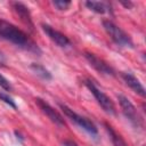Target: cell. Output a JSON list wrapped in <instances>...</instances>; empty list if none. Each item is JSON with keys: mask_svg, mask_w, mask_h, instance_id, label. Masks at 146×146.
Segmentation results:
<instances>
[{"mask_svg": "<svg viewBox=\"0 0 146 146\" xmlns=\"http://www.w3.org/2000/svg\"><path fill=\"white\" fill-rule=\"evenodd\" d=\"M41 27H42V31L47 34V36H48L52 42H55L58 47H63V48H64V47L70 46V40H68V38H67L65 34H63L62 32H59V31L52 29V27H51L50 25H48V24H42Z\"/></svg>", "mask_w": 146, "mask_h": 146, "instance_id": "8", "label": "cell"}, {"mask_svg": "<svg viewBox=\"0 0 146 146\" xmlns=\"http://www.w3.org/2000/svg\"><path fill=\"white\" fill-rule=\"evenodd\" d=\"M86 87L90 90V92L94 95V97L96 98L97 103L100 105V107L107 113V114H111V115H115L116 114V110H115V105L113 103V100L104 92L102 91L100 89H98L96 87V84L90 81V80H86L84 82Z\"/></svg>", "mask_w": 146, "mask_h": 146, "instance_id": "4", "label": "cell"}, {"mask_svg": "<svg viewBox=\"0 0 146 146\" xmlns=\"http://www.w3.org/2000/svg\"><path fill=\"white\" fill-rule=\"evenodd\" d=\"M52 5L58 9V10H66L71 6V1H65V0H55L52 1Z\"/></svg>", "mask_w": 146, "mask_h": 146, "instance_id": "14", "label": "cell"}, {"mask_svg": "<svg viewBox=\"0 0 146 146\" xmlns=\"http://www.w3.org/2000/svg\"><path fill=\"white\" fill-rule=\"evenodd\" d=\"M0 87H1L2 89L7 90V91H10V90H11V84H10V82H9L2 74H0Z\"/></svg>", "mask_w": 146, "mask_h": 146, "instance_id": "16", "label": "cell"}, {"mask_svg": "<svg viewBox=\"0 0 146 146\" xmlns=\"http://www.w3.org/2000/svg\"><path fill=\"white\" fill-rule=\"evenodd\" d=\"M103 27L106 31V33L110 35V38L120 47H133V42L131 38L116 24H114L110 19L103 21Z\"/></svg>", "mask_w": 146, "mask_h": 146, "instance_id": "2", "label": "cell"}, {"mask_svg": "<svg viewBox=\"0 0 146 146\" xmlns=\"http://www.w3.org/2000/svg\"><path fill=\"white\" fill-rule=\"evenodd\" d=\"M31 70L36 74V75H39L41 79H44V80H51V73L44 67V66H42V65H40V64H36V63H32L31 64Z\"/></svg>", "mask_w": 146, "mask_h": 146, "instance_id": "13", "label": "cell"}, {"mask_svg": "<svg viewBox=\"0 0 146 146\" xmlns=\"http://www.w3.org/2000/svg\"><path fill=\"white\" fill-rule=\"evenodd\" d=\"M104 127H105V129L110 136V139H111L113 146H128V144L125 143L123 137L120 133H117L112 125H110L107 122H104Z\"/></svg>", "mask_w": 146, "mask_h": 146, "instance_id": "11", "label": "cell"}, {"mask_svg": "<svg viewBox=\"0 0 146 146\" xmlns=\"http://www.w3.org/2000/svg\"><path fill=\"white\" fill-rule=\"evenodd\" d=\"M86 6L90 10L97 14H105L110 8V6L106 2H100V1H86Z\"/></svg>", "mask_w": 146, "mask_h": 146, "instance_id": "12", "label": "cell"}, {"mask_svg": "<svg viewBox=\"0 0 146 146\" xmlns=\"http://www.w3.org/2000/svg\"><path fill=\"white\" fill-rule=\"evenodd\" d=\"M5 63H6V58H5L3 54L0 51V65H5Z\"/></svg>", "mask_w": 146, "mask_h": 146, "instance_id": "18", "label": "cell"}, {"mask_svg": "<svg viewBox=\"0 0 146 146\" xmlns=\"http://www.w3.org/2000/svg\"><path fill=\"white\" fill-rule=\"evenodd\" d=\"M0 100L5 102L6 104H8L9 106H11L13 108H17V106H16L14 99H13L9 95H7V94H5V92H2V91H0Z\"/></svg>", "mask_w": 146, "mask_h": 146, "instance_id": "15", "label": "cell"}, {"mask_svg": "<svg viewBox=\"0 0 146 146\" xmlns=\"http://www.w3.org/2000/svg\"><path fill=\"white\" fill-rule=\"evenodd\" d=\"M122 5H124L125 7H130L131 6V2H121Z\"/></svg>", "mask_w": 146, "mask_h": 146, "instance_id": "19", "label": "cell"}, {"mask_svg": "<svg viewBox=\"0 0 146 146\" xmlns=\"http://www.w3.org/2000/svg\"><path fill=\"white\" fill-rule=\"evenodd\" d=\"M11 6H13L14 11L21 18V21L32 29L33 27V23H32V18H31V14H30L29 8L22 2H13Z\"/></svg>", "mask_w": 146, "mask_h": 146, "instance_id": "10", "label": "cell"}, {"mask_svg": "<svg viewBox=\"0 0 146 146\" xmlns=\"http://www.w3.org/2000/svg\"><path fill=\"white\" fill-rule=\"evenodd\" d=\"M64 146H78V144L74 141V140H71V139H66L64 140Z\"/></svg>", "mask_w": 146, "mask_h": 146, "instance_id": "17", "label": "cell"}, {"mask_svg": "<svg viewBox=\"0 0 146 146\" xmlns=\"http://www.w3.org/2000/svg\"><path fill=\"white\" fill-rule=\"evenodd\" d=\"M35 103L39 106V108L41 110V112L43 114H46L47 117L51 122H54L56 125H58V127H65L66 125V122H65L64 117L62 116V114L58 111H56L49 103H47L42 98H35Z\"/></svg>", "mask_w": 146, "mask_h": 146, "instance_id": "6", "label": "cell"}, {"mask_svg": "<svg viewBox=\"0 0 146 146\" xmlns=\"http://www.w3.org/2000/svg\"><path fill=\"white\" fill-rule=\"evenodd\" d=\"M0 40L9 41L15 46L24 50H27L30 52H35V54L41 52L38 44L34 41H32L25 32H23L16 25L2 18H0Z\"/></svg>", "mask_w": 146, "mask_h": 146, "instance_id": "1", "label": "cell"}, {"mask_svg": "<svg viewBox=\"0 0 146 146\" xmlns=\"http://www.w3.org/2000/svg\"><path fill=\"white\" fill-rule=\"evenodd\" d=\"M59 107L62 108V111L64 112V114H65L72 122H74L78 127H80L81 129H83L84 131H87L90 136H94V137L97 136L98 130H97L96 125H95L90 120H88V119L84 117V116L79 115L76 112H74L72 108H70L68 106H66V105H64V104H59Z\"/></svg>", "mask_w": 146, "mask_h": 146, "instance_id": "3", "label": "cell"}, {"mask_svg": "<svg viewBox=\"0 0 146 146\" xmlns=\"http://www.w3.org/2000/svg\"><path fill=\"white\" fill-rule=\"evenodd\" d=\"M117 100H119V104L121 106V110H122V113L124 114V116L129 120V122L136 127V128H139L141 127L143 124V120L137 111V108L135 107V105L129 100V98H127L125 96L123 95H117Z\"/></svg>", "mask_w": 146, "mask_h": 146, "instance_id": "5", "label": "cell"}, {"mask_svg": "<svg viewBox=\"0 0 146 146\" xmlns=\"http://www.w3.org/2000/svg\"><path fill=\"white\" fill-rule=\"evenodd\" d=\"M121 76H122L123 81L125 82V84H127L132 91H135L137 95H139V96H141V97H145V96H146V90H145L144 86L141 84V82H140L132 73L122 72V73H121Z\"/></svg>", "mask_w": 146, "mask_h": 146, "instance_id": "9", "label": "cell"}, {"mask_svg": "<svg viewBox=\"0 0 146 146\" xmlns=\"http://www.w3.org/2000/svg\"><path fill=\"white\" fill-rule=\"evenodd\" d=\"M84 58L99 73L105 74V75H111V76H114L115 75V71L113 70V67L110 66V64H107L104 59H102L97 55H95L92 52H89V51H86L84 52Z\"/></svg>", "mask_w": 146, "mask_h": 146, "instance_id": "7", "label": "cell"}]
</instances>
